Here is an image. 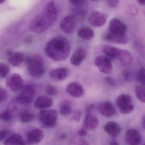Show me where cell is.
<instances>
[{
	"label": "cell",
	"mask_w": 145,
	"mask_h": 145,
	"mask_svg": "<svg viewBox=\"0 0 145 145\" xmlns=\"http://www.w3.org/2000/svg\"><path fill=\"white\" fill-rule=\"evenodd\" d=\"M57 13L55 2L50 1L45 6L42 12L32 20L29 25V29L36 33H43L55 22Z\"/></svg>",
	"instance_id": "1"
},
{
	"label": "cell",
	"mask_w": 145,
	"mask_h": 145,
	"mask_svg": "<svg viewBox=\"0 0 145 145\" xmlns=\"http://www.w3.org/2000/svg\"><path fill=\"white\" fill-rule=\"evenodd\" d=\"M70 46L67 40L63 37H57L51 40L46 45L45 52L55 61H63L70 53Z\"/></svg>",
	"instance_id": "2"
},
{
	"label": "cell",
	"mask_w": 145,
	"mask_h": 145,
	"mask_svg": "<svg viewBox=\"0 0 145 145\" xmlns=\"http://www.w3.org/2000/svg\"><path fill=\"white\" fill-rule=\"evenodd\" d=\"M28 71L31 76L35 78L42 77L45 72L44 59L39 54H35L26 58Z\"/></svg>",
	"instance_id": "3"
},
{
	"label": "cell",
	"mask_w": 145,
	"mask_h": 145,
	"mask_svg": "<svg viewBox=\"0 0 145 145\" xmlns=\"http://www.w3.org/2000/svg\"><path fill=\"white\" fill-rule=\"evenodd\" d=\"M36 93V88L32 84H27L24 86L19 95L16 98V101L22 104L31 103Z\"/></svg>",
	"instance_id": "4"
},
{
	"label": "cell",
	"mask_w": 145,
	"mask_h": 145,
	"mask_svg": "<svg viewBox=\"0 0 145 145\" xmlns=\"http://www.w3.org/2000/svg\"><path fill=\"white\" fill-rule=\"evenodd\" d=\"M39 119L46 127H53L57 122V112L54 109H42L39 114Z\"/></svg>",
	"instance_id": "5"
},
{
	"label": "cell",
	"mask_w": 145,
	"mask_h": 145,
	"mask_svg": "<svg viewBox=\"0 0 145 145\" xmlns=\"http://www.w3.org/2000/svg\"><path fill=\"white\" fill-rule=\"evenodd\" d=\"M117 105L120 112L123 114L130 113L134 109V106L131 97L126 94H122L117 99Z\"/></svg>",
	"instance_id": "6"
},
{
	"label": "cell",
	"mask_w": 145,
	"mask_h": 145,
	"mask_svg": "<svg viewBox=\"0 0 145 145\" xmlns=\"http://www.w3.org/2000/svg\"><path fill=\"white\" fill-rule=\"evenodd\" d=\"M6 84L10 90L17 91L22 89L24 86V82L20 74L14 73L7 78Z\"/></svg>",
	"instance_id": "7"
},
{
	"label": "cell",
	"mask_w": 145,
	"mask_h": 145,
	"mask_svg": "<svg viewBox=\"0 0 145 145\" xmlns=\"http://www.w3.org/2000/svg\"><path fill=\"white\" fill-rule=\"evenodd\" d=\"M76 21L75 17L73 15H69L63 18L60 23V27L63 32L71 34L76 29Z\"/></svg>",
	"instance_id": "8"
},
{
	"label": "cell",
	"mask_w": 145,
	"mask_h": 145,
	"mask_svg": "<svg viewBox=\"0 0 145 145\" xmlns=\"http://www.w3.org/2000/svg\"><path fill=\"white\" fill-rule=\"evenodd\" d=\"M95 64L101 72L108 74L112 72V65L109 58L104 56H97L95 59Z\"/></svg>",
	"instance_id": "9"
},
{
	"label": "cell",
	"mask_w": 145,
	"mask_h": 145,
	"mask_svg": "<svg viewBox=\"0 0 145 145\" xmlns=\"http://www.w3.org/2000/svg\"><path fill=\"white\" fill-rule=\"evenodd\" d=\"M104 40L120 44H125L129 42V38L125 34H119L108 32L105 33L103 36Z\"/></svg>",
	"instance_id": "10"
},
{
	"label": "cell",
	"mask_w": 145,
	"mask_h": 145,
	"mask_svg": "<svg viewBox=\"0 0 145 145\" xmlns=\"http://www.w3.org/2000/svg\"><path fill=\"white\" fill-rule=\"evenodd\" d=\"M107 18L106 14L100 12L94 11L89 17V22L94 27H101L106 23Z\"/></svg>",
	"instance_id": "11"
},
{
	"label": "cell",
	"mask_w": 145,
	"mask_h": 145,
	"mask_svg": "<svg viewBox=\"0 0 145 145\" xmlns=\"http://www.w3.org/2000/svg\"><path fill=\"white\" fill-rule=\"evenodd\" d=\"M127 31L125 24L117 18H113L109 24V31L114 33L125 34Z\"/></svg>",
	"instance_id": "12"
},
{
	"label": "cell",
	"mask_w": 145,
	"mask_h": 145,
	"mask_svg": "<svg viewBox=\"0 0 145 145\" xmlns=\"http://www.w3.org/2000/svg\"><path fill=\"white\" fill-rule=\"evenodd\" d=\"M98 110L102 115L106 118L112 117L116 113L115 107L109 101H104L100 103L98 106Z\"/></svg>",
	"instance_id": "13"
},
{
	"label": "cell",
	"mask_w": 145,
	"mask_h": 145,
	"mask_svg": "<svg viewBox=\"0 0 145 145\" xmlns=\"http://www.w3.org/2000/svg\"><path fill=\"white\" fill-rule=\"evenodd\" d=\"M125 139L127 144L137 145L140 143L142 137L138 131L135 129H130L126 132Z\"/></svg>",
	"instance_id": "14"
},
{
	"label": "cell",
	"mask_w": 145,
	"mask_h": 145,
	"mask_svg": "<svg viewBox=\"0 0 145 145\" xmlns=\"http://www.w3.org/2000/svg\"><path fill=\"white\" fill-rule=\"evenodd\" d=\"M44 137V134L41 130L38 129H34L29 131L27 135V141L29 144H36L40 142Z\"/></svg>",
	"instance_id": "15"
},
{
	"label": "cell",
	"mask_w": 145,
	"mask_h": 145,
	"mask_svg": "<svg viewBox=\"0 0 145 145\" xmlns=\"http://www.w3.org/2000/svg\"><path fill=\"white\" fill-rule=\"evenodd\" d=\"M87 56V52L85 49L79 48L76 50L71 57V64L75 67L79 66L84 61Z\"/></svg>",
	"instance_id": "16"
},
{
	"label": "cell",
	"mask_w": 145,
	"mask_h": 145,
	"mask_svg": "<svg viewBox=\"0 0 145 145\" xmlns=\"http://www.w3.org/2000/svg\"><path fill=\"white\" fill-rule=\"evenodd\" d=\"M67 91L73 97L79 98L84 95V90L81 85L76 82H72L67 87Z\"/></svg>",
	"instance_id": "17"
},
{
	"label": "cell",
	"mask_w": 145,
	"mask_h": 145,
	"mask_svg": "<svg viewBox=\"0 0 145 145\" xmlns=\"http://www.w3.org/2000/svg\"><path fill=\"white\" fill-rule=\"evenodd\" d=\"M117 58L118 59L120 64L123 67L130 66L133 60L132 55L129 51L122 49H119Z\"/></svg>",
	"instance_id": "18"
},
{
	"label": "cell",
	"mask_w": 145,
	"mask_h": 145,
	"mask_svg": "<svg viewBox=\"0 0 145 145\" xmlns=\"http://www.w3.org/2000/svg\"><path fill=\"white\" fill-rule=\"evenodd\" d=\"M105 132L112 137L118 136L121 133V127L119 125L113 121H110L106 124L104 127Z\"/></svg>",
	"instance_id": "19"
},
{
	"label": "cell",
	"mask_w": 145,
	"mask_h": 145,
	"mask_svg": "<svg viewBox=\"0 0 145 145\" xmlns=\"http://www.w3.org/2000/svg\"><path fill=\"white\" fill-rule=\"evenodd\" d=\"M98 119L92 114H86L84 124L83 128L86 131H91L95 129L98 126Z\"/></svg>",
	"instance_id": "20"
},
{
	"label": "cell",
	"mask_w": 145,
	"mask_h": 145,
	"mask_svg": "<svg viewBox=\"0 0 145 145\" xmlns=\"http://www.w3.org/2000/svg\"><path fill=\"white\" fill-rule=\"evenodd\" d=\"M69 71L66 68H60L53 69L50 72L49 76L56 81L64 80L67 77Z\"/></svg>",
	"instance_id": "21"
},
{
	"label": "cell",
	"mask_w": 145,
	"mask_h": 145,
	"mask_svg": "<svg viewBox=\"0 0 145 145\" xmlns=\"http://www.w3.org/2000/svg\"><path fill=\"white\" fill-rule=\"evenodd\" d=\"M53 104L51 98L46 95H40L37 97L34 103V106L37 108H45L50 107Z\"/></svg>",
	"instance_id": "22"
},
{
	"label": "cell",
	"mask_w": 145,
	"mask_h": 145,
	"mask_svg": "<svg viewBox=\"0 0 145 145\" xmlns=\"http://www.w3.org/2000/svg\"><path fill=\"white\" fill-rule=\"evenodd\" d=\"M9 61L12 66L18 67L24 61V56L22 53L20 52H8Z\"/></svg>",
	"instance_id": "23"
},
{
	"label": "cell",
	"mask_w": 145,
	"mask_h": 145,
	"mask_svg": "<svg viewBox=\"0 0 145 145\" xmlns=\"http://www.w3.org/2000/svg\"><path fill=\"white\" fill-rule=\"evenodd\" d=\"M4 144L5 145H23L25 144V142L21 135L14 134L8 137L5 140Z\"/></svg>",
	"instance_id": "24"
},
{
	"label": "cell",
	"mask_w": 145,
	"mask_h": 145,
	"mask_svg": "<svg viewBox=\"0 0 145 145\" xmlns=\"http://www.w3.org/2000/svg\"><path fill=\"white\" fill-rule=\"evenodd\" d=\"M78 35L83 39L89 40L94 37V33L91 28L83 27L80 28L78 30Z\"/></svg>",
	"instance_id": "25"
},
{
	"label": "cell",
	"mask_w": 145,
	"mask_h": 145,
	"mask_svg": "<svg viewBox=\"0 0 145 145\" xmlns=\"http://www.w3.org/2000/svg\"><path fill=\"white\" fill-rule=\"evenodd\" d=\"M72 106L71 102L64 101L60 105V112L63 116H67L72 113Z\"/></svg>",
	"instance_id": "26"
},
{
	"label": "cell",
	"mask_w": 145,
	"mask_h": 145,
	"mask_svg": "<svg viewBox=\"0 0 145 145\" xmlns=\"http://www.w3.org/2000/svg\"><path fill=\"white\" fill-rule=\"evenodd\" d=\"M119 49L110 46H105L103 48V51L109 57L117 58Z\"/></svg>",
	"instance_id": "27"
},
{
	"label": "cell",
	"mask_w": 145,
	"mask_h": 145,
	"mask_svg": "<svg viewBox=\"0 0 145 145\" xmlns=\"http://www.w3.org/2000/svg\"><path fill=\"white\" fill-rule=\"evenodd\" d=\"M34 118V114L28 111H24L20 114V121L22 123H29L31 122Z\"/></svg>",
	"instance_id": "28"
},
{
	"label": "cell",
	"mask_w": 145,
	"mask_h": 145,
	"mask_svg": "<svg viewBox=\"0 0 145 145\" xmlns=\"http://www.w3.org/2000/svg\"><path fill=\"white\" fill-rule=\"evenodd\" d=\"M135 93L138 99L142 102H145V89L144 86H137L135 89Z\"/></svg>",
	"instance_id": "29"
},
{
	"label": "cell",
	"mask_w": 145,
	"mask_h": 145,
	"mask_svg": "<svg viewBox=\"0 0 145 145\" xmlns=\"http://www.w3.org/2000/svg\"><path fill=\"white\" fill-rule=\"evenodd\" d=\"M10 67L4 63L0 62V77L5 78L10 72Z\"/></svg>",
	"instance_id": "30"
},
{
	"label": "cell",
	"mask_w": 145,
	"mask_h": 145,
	"mask_svg": "<svg viewBox=\"0 0 145 145\" xmlns=\"http://www.w3.org/2000/svg\"><path fill=\"white\" fill-rule=\"evenodd\" d=\"M12 118V112L10 109H7L0 114V119L5 122H9Z\"/></svg>",
	"instance_id": "31"
},
{
	"label": "cell",
	"mask_w": 145,
	"mask_h": 145,
	"mask_svg": "<svg viewBox=\"0 0 145 145\" xmlns=\"http://www.w3.org/2000/svg\"><path fill=\"white\" fill-rule=\"evenodd\" d=\"M46 92L47 95L50 96H56L58 93L57 89L54 86L48 85L46 87Z\"/></svg>",
	"instance_id": "32"
},
{
	"label": "cell",
	"mask_w": 145,
	"mask_h": 145,
	"mask_svg": "<svg viewBox=\"0 0 145 145\" xmlns=\"http://www.w3.org/2000/svg\"><path fill=\"white\" fill-rule=\"evenodd\" d=\"M145 69L143 68H141L137 74V78L142 85H145Z\"/></svg>",
	"instance_id": "33"
},
{
	"label": "cell",
	"mask_w": 145,
	"mask_h": 145,
	"mask_svg": "<svg viewBox=\"0 0 145 145\" xmlns=\"http://www.w3.org/2000/svg\"><path fill=\"white\" fill-rule=\"evenodd\" d=\"M8 93L6 90L0 88V103L6 101L8 98Z\"/></svg>",
	"instance_id": "34"
},
{
	"label": "cell",
	"mask_w": 145,
	"mask_h": 145,
	"mask_svg": "<svg viewBox=\"0 0 145 145\" xmlns=\"http://www.w3.org/2000/svg\"><path fill=\"white\" fill-rule=\"evenodd\" d=\"M10 133V131L8 129H3L0 131V141L5 140L8 136Z\"/></svg>",
	"instance_id": "35"
},
{
	"label": "cell",
	"mask_w": 145,
	"mask_h": 145,
	"mask_svg": "<svg viewBox=\"0 0 145 145\" xmlns=\"http://www.w3.org/2000/svg\"><path fill=\"white\" fill-rule=\"evenodd\" d=\"M106 3L109 7H116L118 5L119 0H106Z\"/></svg>",
	"instance_id": "36"
},
{
	"label": "cell",
	"mask_w": 145,
	"mask_h": 145,
	"mask_svg": "<svg viewBox=\"0 0 145 145\" xmlns=\"http://www.w3.org/2000/svg\"><path fill=\"white\" fill-rule=\"evenodd\" d=\"M81 112L79 111H77L74 113L72 115V118L73 120H74V121H78L81 118Z\"/></svg>",
	"instance_id": "37"
},
{
	"label": "cell",
	"mask_w": 145,
	"mask_h": 145,
	"mask_svg": "<svg viewBox=\"0 0 145 145\" xmlns=\"http://www.w3.org/2000/svg\"><path fill=\"white\" fill-rule=\"evenodd\" d=\"M95 108V105L93 103L89 104L86 108L85 112L86 114H92Z\"/></svg>",
	"instance_id": "38"
},
{
	"label": "cell",
	"mask_w": 145,
	"mask_h": 145,
	"mask_svg": "<svg viewBox=\"0 0 145 145\" xmlns=\"http://www.w3.org/2000/svg\"><path fill=\"white\" fill-rule=\"evenodd\" d=\"M69 1L73 5L80 6L84 5L87 1V0H69Z\"/></svg>",
	"instance_id": "39"
},
{
	"label": "cell",
	"mask_w": 145,
	"mask_h": 145,
	"mask_svg": "<svg viewBox=\"0 0 145 145\" xmlns=\"http://www.w3.org/2000/svg\"><path fill=\"white\" fill-rule=\"evenodd\" d=\"M78 134L79 136L81 137L86 136L87 135V131L84 129H82L78 131Z\"/></svg>",
	"instance_id": "40"
},
{
	"label": "cell",
	"mask_w": 145,
	"mask_h": 145,
	"mask_svg": "<svg viewBox=\"0 0 145 145\" xmlns=\"http://www.w3.org/2000/svg\"><path fill=\"white\" fill-rule=\"evenodd\" d=\"M106 81L108 83V84L110 85L111 86H115V84H114V81L113 80L112 78H109V77H107L106 78Z\"/></svg>",
	"instance_id": "41"
},
{
	"label": "cell",
	"mask_w": 145,
	"mask_h": 145,
	"mask_svg": "<svg viewBox=\"0 0 145 145\" xmlns=\"http://www.w3.org/2000/svg\"><path fill=\"white\" fill-rule=\"evenodd\" d=\"M129 72H124V76L125 79L126 81H129L131 79V74Z\"/></svg>",
	"instance_id": "42"
},
{
	"label": "cell",
	"mask_w": 145,
	"mask_h": 145,
	"mask_svg": "<svg viewBox=\"0 0 145 145\" xmlns=\"http://www.w3.org/2000/svg\"><path fill=\"white\" fill-rule=\"evenodd\" d=\"M79 144H82V145H88V143L86 141L84 140H80Z\"/></svg>",
	"instance_id": "43"
},
{
	"label": "cell",
	"mask_w": 145,
	"mask_h": 145,
	"mask_svg": "<svg viewBox=\"0 0 145 145\" xmlns=\"http://www.w3.org/2000/svg\"><path fill=\"white\" fill-rule=\"evenodd\" d=\"M137 2L140 4V5H144L145 4V0H137Z\"/></svg>",
	"instance_id": "44"
},
{
	"label": "cell",
	"mask_w": 145,
	"mask_h": 145,
	"mask_svg": "<svg viewBox=\"0 0 145 145\" xmlns=\"http://www.w3.org/2000/svg\"><path fill=\"white\" fill-rule=\"evenodd\" d=\"M66 137H67L66 134H65V133H63V134L61 135V136L60 137V138L61 139H65L66 138Z\"/></svg>",
	"instance_id": "45"
},
{
	"label": "cell",
	"mask_w": 145,
	"mask_h": 145,
	"mask_svg": "<svg viewBox=\"0 0 145 145\" xmlns=\"http://www.w3.org/2000/svg\"><path fill=\"white\" fill-rule=\"evenodd\" d=\"M110 144L113 145H119V143L118 142L116 141L113 140L111 142V143H110Z\"/></svg>",
	"instance_id": "46"
},
{
	"label": "cell",
	"mask_w": 145,
	"mask_h": 145,
	"mask_svg": "<svg viewBox=\"0 0 145 145\" xmlns=\"http://www.w3.org/2000/svg\"><path fill=\"white\" fill-rule=\"evenodd\" d=\"M6 0H0V5H2L5 2Z\"/></svg>",
	"instance_id": "47"
},
{
	"label": "cell",
	"mask_w": 145,
	"mask_h": 145,
	"mask_svg": "<svg viewBox=\"0 0 145 145\" xmlns=\"http://www.w3.org/2000/svg\"><path fill=\"white\" fill-rule=\"evenodd\" d=\"M145 117L143 118V125L144 126V128L145 127Z\"/></svg>",
	"instance_id": "48"
},
{
	"label": "cell",
	"mask_w": 145,
	"mask_h": 145,
	"mask_svg": "<svg viewBox=\"0 0 145 145\" xmlns=\"http://www.w3.org/2000/svg\"><path fill=\"white\" fill-rule=\"evenodd\" d=\"M91 1H98V0H91Z\"/></svg>",
	"instance_id": "49"
}]
</instances>
